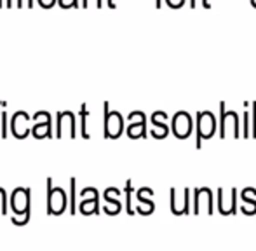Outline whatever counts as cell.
I'll list each match as a JSON object with an SVG mask.
<instances>
[{"label":"cell","mask_w":256,"mask_h":251,"mask_svg":"<svg viewBox=\"0 0 256 251\" xmlns=\"http://www.w3.org/2000/svg\"><path fill=\"white\" fill-rule=\"evenodd\" d=\"M75 178H70V214L77 213V204H75Z\"/></svg>","instance_id":"8fae6325"},{"label":"cell","mask_w":256,"mask_h":251,"mask_svg":"<svg viewBox=\"0 0 256 251\" xmlns=\"http://www.w3.org/2000/svg\"><path fill=\"white\" fill-rule=\"evenodd\" d=\"M51 122H52V117H51V114L48 112V116H46V122L35 124L34 129H32V134H34L37 140H42L44 136H49V138H52Z\"/></svg>","instance_id":"ba28073f"},{"label":"cell","mask_w":256,"mask_h":251,"mask_svg":"<svg viewBox=\"0 0 256 251\" xmlns=\"http://www.w3.org/2000/svg\"><path fill=\"white\" fill-rule=\"evenodd\" d=\"M18 7H23V0H18V4H16Z\"/></svg>","instance_id":"e0dca14e"},{"label":"cell","mask_w":256,"mask_h":251,"mask_svg":"<svg viewBox=\"0 0 256 251\" xmlns=\"http://www.w3.org/2000/svg\"><path fill=\"white\" fill-rule=\"evenodd\" d=\"M6 6H7V7H10V6H12V0H7V2H6Z\"/></svg>","instance_id":"ac0fdd59"},{"label":"cell","mask_w":256,"mask_h":251,"mask_svg":"<svg viewBox=\"0 0 256 251\" xmlns=\"http://www.w3.org/2000/svg\"><path fill=\"white\" fill-rule=\"evenodd\" d=\"M60 6L63 7V9H66V7H77L78 2L77 0H60Z\"/></svg>","instance_id":"4fadbf2b"},{"label":"cell","mask_w":256,"mask_h":251,"mask_svg":"<svg viewBox=\"0 0 256 251\" xmlns=\"http://www.w3.org/2000/svg\"><path fill=\"white\" fill-rule=\"evenodd\" d=\"M214 117H212L211 112H202L199 116V131H197V138L199 136H204V138H209V136L214 132Z\"/></svg>","instance_id":"5b68a950"},{"label":"cell","mask_w":256,"mask_h":251,"mask_svg":"<svg viewBox=\"0 0 256 251\" xmlns=\"http://www.w3.org/2000/svg\"><path fill=\"white\" fill-rule=\"evenodd\" d=\"M190 129H192V120H190L188 114H176L174 119H172V131H174V134L180 136V138H186L190 134Z\"/></svg>","instance_id":"277c9868"},{"label":"cell","mask_w":256,"mask_h":251,"mask_svg":"<svg viewBox=\"0 0 256 251\" xmlns=\"http://www.w3.org/2000/svg\"><path fill=\"white\" fill-rule=\"evenodd\" d=\"M104 108V138H117L122 132V126H124V120H122V116L118 112H108V103L103 105Z\"/></svg>","instance_id":"7a4b0ae2"},{"label":"cell","mask_w":256,"mask_h":251,"mask_svg":"<svg viewBox=\"0 0 256 251\" xmlns=\"http://www.w3.org/2000/svg\"><path fill=\"white\" fill-rule=\"evenodd\" d=\"M78 116H80V136L84 140H88L89 138V132H88V116H89V112H88V105H86V103H82Z\"/></svg>","instance_id":"30bf717a"},{"label":"cell","mask_w":256,"mask_h":251,"mask_svg":"<svg viewBox=\"0 0 256 251\" xmlns=\"http://www.w3.org/2000/svg\"><path fill=\"white\" fill-rule=\"evenodd\" d=\"M171 194H172V197H171V200H172V213H176V214H180V213H183V211H188L186 210V204H188V190H183L182 192V196H176V190H171Z\"/></svg>","instance_id":"52a82bcc"},{"label":"cell","mask_w":256,"mask_h":251,"mask_svg":"<svg viewBox=\"0 0 256 251\" xmlns=\"http://www.w3.org/2000/svg\"><path fill=\"white\" fill-rule=\"evenodd\" d=\"M0 103H2V102H0Z\"/></svg>","instance_id":"d6986e66"},{"label":"cell","mask_w":256,"mask_h":251,"mask_svg":"<svg viewBox=\"0 0 256 251\" xmlns=\"http://www.w3.org/2000/svg\"><path fill=\"white\" fill-rule=\"evenodd\" d=\"M66 208V192L63 188H52V178H48V214H61Z\"/></svg>","instance_id":"6da1fadb"},{"label":"cell","mask_w":256,"mask_h":251,"mask_svg":"<svg viewBox=\"0 0 256 251\" xmlns=\"http://www.w3.org/2000/svg\"><path fill=\"white\" fill-rule=\"evenodd\" d=\"M56 122H58V129H56V138H63V128L66 126L70 129V138H75L77 136V131H75V119L72 112H58L56 114Z\"/></svg>","instance_id":"3957f363"},{"label":"cell","mask_w":256,"mask_h":251,"mask_svg":"<svg viewBox=\"0 0 256 251\" xmlns=\"http://www.w3.org/2000/svg\"><path fill=\"white\" fill-rule=\"evenodd\" d=\"M108 7H115V4H114V0H108Z\"/></svg>","instance_id":"9a60e30c"},{"label":"cell","mask_w":256,"mask_h":251,"mask_svg":"<svg viewBox=\"0 0 256 251\" xmlns=\"http://www.w3.org/2000/svg\"><path fill=\"white\" fill-rule=\"evenodd\" d=\"M196 213H211V192L208 188L196 192Z\"/></svg>","instance_id":"8992f818"},{"label":"cell","mask_w":256,"mask_h":251,"mask_svg":"<svg viewBox=\"0 0 256 251\" xmlns=\"http://www.w3.org/2000/svg\"><path fill=\"white\" fill-rule=\"evenodd\" d=\"M2 138H7V114L2 112V132H0Z\"/></svg>","instance_id":"7c38bea8"},{"label":"cell","mask_w":256,"mask_h":251,"mask_svg":"<svg viewBox=\"0 0 256 251\" xmlns=\"http://www.w3.org/2000/svg\"><path fill=\"white\" fill-rule=\"evenodd\" d=\"M253 112H254V116H253V134L256 136V105H254Z\"/></svg>","instance_id":"5bb4252c"},{"label":"cell","mask_w":256,"mask_h":251,"mask_svg":"<svg viewBox=\"0 0 256 251\" xmlns=\"http://www.w3.org/2000/svg\"><path fill=\"white\" fill-rule=\"evenodd\" d=\"M78 210L84 214H91V213H100V206H98V192L92 194L91 199H84L78 204Z\"/></svg>","instance_id":"9c48e42d"},{"label":"cell","mask_w":256,"mask_h":251,"mask_svg":"<svg viewBox=\"0 0 256 251\" xmlns=\"http://www.w3.org/2000/svg\"><path fill=\"white\" fill-rule=\"evenodd\" d=\"M28 7H34V0H28V4H26Z\"/></svg>","instance_id":"2e32d148"}]
</instances>
